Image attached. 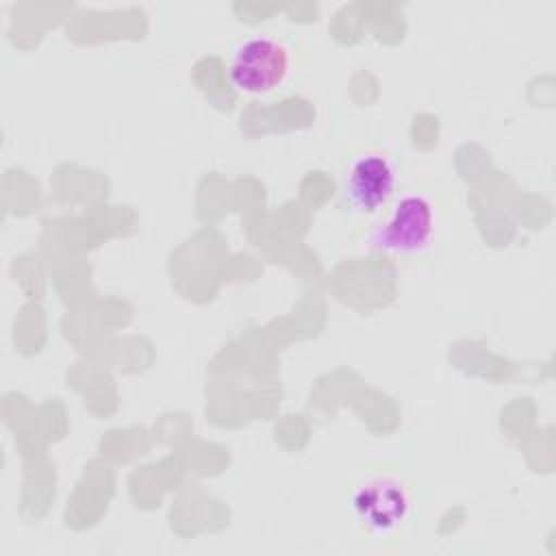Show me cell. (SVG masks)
<instances>
[{
	"mask_svg": "<svg viewBox=\"0 0 556 556\" xmlns=\"http://www.w3.org/2000/svg\"><path fill=\"white\" fill-rule=\"evenodd\" d=\"M393 191L395 167L389 156L380 152H365L350 163L343 180V193L356 213H376L389 202Z\"/></svg>",
	"mask_w": 556,
	"mask_h": 556,
	"instance_id": "4",
	"label": "cell"
},
{
	"mask_svg": "<svg viewBox=\"0 0 556 556\" xmlns=\"http://www.w3.org/2000/svg\"><path fill=\"white\" fill-rule=\"evenodd\" d=\"M437 230V208L421 191L404 193L389 215L367 235V248L384 254H419Z\"/></svg>",
	"mask_w": 556,
	"mask_h": 556,
	"instance_id": "1",
	"label": "cell"
},
{
	"mask_svg": "<svg viewBox=\"0 0 556 556\" xmlns=\"http://www.w3.org/2000/svg\"><path fill=\"white\" fill-rule=\"evenodd\" d=\"M289 72V52L282 41L269 35H254L241 41L228 63V76L241 93H267L276 89Z\"/></svg>",
	"mask_w": 556,
	"mask_h": 556,
	"instance_id": "2",
	"label": "cell"
},
{
	"mask_svg": "<svg viewBox=\"0 0 556 556\" xmlns=\"http://www.w3.org/2000/svg\"><path fill=\"white\" fill-rule=\"evenodd\" d=\"M352 508L358 521L378 536L397 530L410 513V493L404 482L380 476L363 482L352 495Z\"/></svg>",
	"mask_w": 556,
	"mask_h": 556,
	"instance_id": "3",
	"label": "cell"
}]
</instances>
